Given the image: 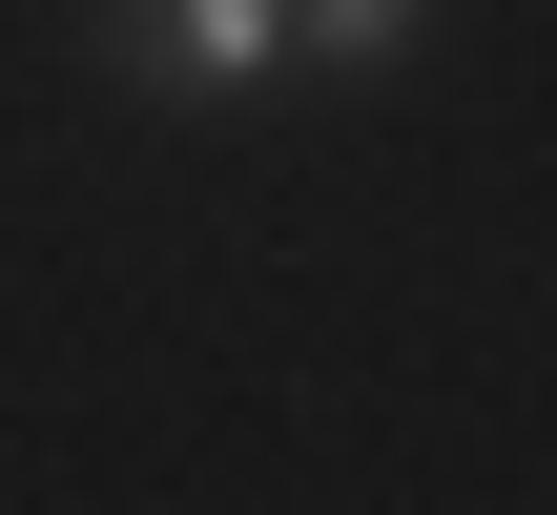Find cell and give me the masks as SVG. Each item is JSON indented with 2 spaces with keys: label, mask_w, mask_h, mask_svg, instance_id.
Returning <instances> with one entry per match:
<instances>
[{
  "label": "cell",
  "mask_w": 557,
  "mask_h": 515,
  "mask_svg": "<svg viewBox=\"0 0 557 515\" xmlns=\"http://www.w3.org/2000/svg\"><path fill=\"white\" fill-rule=\"evenodd\" d=\"M83 62L124 103H269L289 83V0H83Z\"/></svg>",
  "instance_id": "6da1fadb"
},
{
  "label": "cell",
  "mask_w": 557,
  "mask_h": 515,
  "mask_svg": "<svg viewBox=\"0 0 557 515\" xmlns=\"http://www.w3.org/2000/svg\"><path fill=\"white\" fill-rule=\"evenodd\" d=\"M413 41H434V0H289V62H331V83H413Z\"/></svg>",
  "instance_id": "7a4b0ae2"
}]
</instances>
